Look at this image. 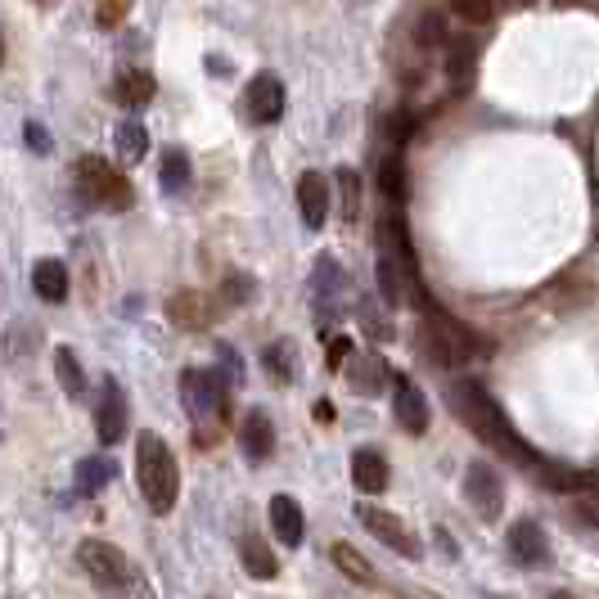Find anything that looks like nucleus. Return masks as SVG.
<instances>
[{
  "instance_id": "nucleus-9",
  "label": "nucleus",
  "mask_w": 599,
  "mask_h": 599,
  "mask_svg": "<svg viewBox=\"0 0 599 599\" xmlns=\"http://www.w3.org/2000/svg\"><path fill=\"white\" fill-rule=\"evenodd\" d=\"M243 105H248V118H253L258 127L280 122V113H284V81L275 73H258L253 81H248V90H243Z\"/></svg>"
},
{
  "instance_id": "nucleus-22",
  "label": "nucleus",
  "mask_w": 599,
  "mask_h": 599,
  "mask_svg": "<svg viewBox=\"0 0 599 599\" xmlns=\"http://www.w3.org/2000/svg\"><path fill=\"white\" fill-rule=\"evenodd\" d=\"M154 77L149 73H122L118 77V86H113V95H118V105H127V109H140V105H149L154 99Z\"/></svg>"
},
{
  "instance_id": "nucleus-18",
  "label": "nucleus",
  "mask_w": 599,
  "mask_h": 599,
  "mask_svg": "<svg viewBox=\"0 0 599 599\" xmlns=\"http://www.w3.org/2000/svg\"><path fill=\"white\" fill-rule=\"evenodd\" d=\"M352 478H357V487L366 495H374V491L388 487V460L374 451V446H361V451L352 456Z\"/></svg>"
},
{
  "instance_id": "nucleus-35",
  "label": "nucleus",
  "mask_w": 599,
  "mask_h": 599,
  "mask_svg": "<svg viewBox=\"0 0 599 599\" xmlns=\"http://www.w3.org/2000/svg\"><path fill=\"white\" fill-rule=\"evenodd\" d=\"M577 519H581L586 527H599V501H581V505H577Z\"/></svg>"
},
{
  "instance_id": "nucleus-30",
  "label": "nucleus",
  "mask_w": 599,
  "mask_h": 599,
  "mask_svg": "<svg viewBox=\"0 0 599 599\" xmlns=\"http://www.w3.org/2000/svg\"><path fill=\"white\" fill-rule=\"evenodd\" d=\"M334 181H338V189H342V217H357V213H361V176H357L352 167H342Z\"/></svg>"
},
{
  "instance_id": "nucleus-2",
  "label": "nucleus",
  "mask_w": 599,
  "mask_h": 599,
  "mask_svg": "<svg viewBox=\"0 0 599 599\" xmlns=\"http://www.w3.org/2000/svg\"><path fill=\"white\" fill-rule=\"evenodd\" d=\"M135 478H140V491L154 514H167L181 495V469L167 451V442L159 433H140L135 442Z\"/></svg>"
},
{
  "instance_id": "nucleus-34",
  "label": "nucleus",
  "mask_w": 599,
  "mask_h": 599,
  "mask_svg": "<svg viewBox=\"0 0 599 599\" xmlns=\"http://www.w3.org/2000/svg\"><path fill=\"white\" fill-rule=\"evenodd\" d=\"M23 135H28V144L36 149V154H50V135H45V127L28 122V127H23Z\"/></svg>"
},
{
  "instance_id": "nucleus-12",
  "label": "nucleus",
  "mask_w": 599,
  "mask_h": 599,
  "mask_svg": "<svg viewBox=\"0 0 599 599\" xmlns=\"http://www.w3.org/2000/svg\"><path fill=\"white\" fill-rule=\"evenodd\" d=\"M239 442L253 465H262L271 451H275V424L266 420V411H248L243 424H239Z\"/></svg>"
},
{
  "instance_id": "nucleus-14",
  "label": "nucleus",
  "mask_w": 599,
  "mask_h": 599,
  "mask_svg": "<svg viewBox=\"0 0 599 599\" xmlns=\"http://www.w3.org/2000/svg\"><path fill=\"white\" fill-rule=\"evenodd\" d=\"M541 473V487L551 491H599V473L595 469H568V465H536Z\"/></svg>"
},
{
  "instance_id": "nucleus-38",
  "label": "nucleus",
  "mask_w": 599,
  "mask_h": 599,
  "mask_svg": "<svg viewBox=\"0 0 599 599\" xmlns=\"http://www.w3.org/2000/svg\"><path fill=\"white\" fill-rule=\"evenodd\" d=\"M555 599H564V595H555Z\"/></svg>"
},
{
  "instance_id": "nucleus-3",
  "label": "nucleus",
  "mask_w": 599,
  "mask_h": 599,
  "mask_svg": "<svg viewBox=\"0 0 599 599\" xmlns=\"http://www.w3.org/2000/svg\"><path fill=\"white\" fill-rule=\"evenodd\" d=\"M77 189H81L86 204H95V208L122 213V208L131 204L127 181H122L105 159H81V163H77Z\"/></svg>"
},
{
  "instance_id": "nucleus-27",
  "label": "nucleus",
  "mask_w": 599,
  "mask_h": 599,
  "mask_svg": "<svg viewBox=\"0 0 599 599\" xmlns=\"http://www.w3.org/2000/svg\"><path fill=\"white\" fill-rule=\"evenodd\" d=\"M55 374H59L68 396H86V374H81V361H77L73 347H59L55 352Z\"/></svg>"
},
{
  "instance_id": "nucleus-32",
  "label": "nucleus",
  "mask_w": 599,
  "mask_h": 599,
  "mask_svg": "<svg viewBox=\"0 0 599 599\" xmlns=\"http://www.w3.org/2000/svg\"><path fill=\"white\" fill-rule=\"evenodd\" d=\"M451 10H456L465 23H487L491 10H495V0H451Z\"/></svg>"
},
{
  "instance_id": "nucleus-21",
  "label": "nucleus",
  "mask_w": 599,
  "mask_h": 599,
  "mask_svg": "<svg viewBox=\"0 0 599 599\" xmlns=\"http://www.w3.org/2000/svg\"><path fill=\"white\" fill-rule=\"evenodd\" d=\"M473 68H478V41H451V55H446V77L451 86H469L473 81Z\"/></svg>"
},
{
  "instance_id": "nucleus-15",
  "label": "nucleus",
  "mask_w": 599,
  "mask_h": 599,
  "mask_svg": "<svg viewBox=\"0 0 599 599\" xmlns=\"http://www.w3.org/2000/svg\"><path fill=\"white\" fill-rule=\"evenodd\" d=\"M32 288H36L41 303H64V297H68V266L59 258L36 262L32 266Z\"/></svg>"
},
{
  "instance_id": "nucleus-29",
  "label": "nucleus",
  "mask_w": 599,
  "mask_h": 599,
  "mask_svg": "<svg viewBox=\"0 0 599 599\" xmlns=\"http://www.w3.org/2000/svg\"><path fill=\"white\" fill-rule=\"evenodd\" d=\"M262 366H266V374H271L275 383H293V347H288V342L266 347V352H262Z\"/></svg>"
},
{
  "instance_id": "nucleus-13",
  "label": "nucleus",
  "mask_w": 599,
  "mask_h": 599,
  "mask_svg": "<svg viewBox=\"0 0 599 599\" xmlns=\"http://www.w3.org/2000/svg\"><path fill=\"white\" fill-rule=\"evenodd\" d=\"M392 406H396V420H402L406 433H424V428H428V402H424V392H420L411 379H396Z\"/></svg>"
},
{
  "instance_id": "nucleus-17",
  "label": "nucleus",
  "mask_w": 599,
  "mask_h": 599,
  "mask_svg": "<svg viewBox=\"0 0 599 599\" xmlns=\"http://www.w3.org/2000/svg\"><path fill=\"white\" fill-rule=\"evenodd\" d=\"M379 189H383V198L388 204H396L402 208L406 204V194H411V176H406V159L396 154H383V163H379Z\"/></svg>"
},
{
  "instance_id": "nucleus-26",
  "label": "nucleus",
  "mask_w": 599,
  "mask_h": 599,
  "mask_svg": "<svg viewBox=\"0 0 599 599\" xmlns=\"http://www.w3.org/2000/svg\"><path fill=\"white\" fill-rule=\"evenodd\" d=\"M347 379H352L357 392H379L383 379H388V366L379 357H352V370H347Z\"/></svg>"
},
{
  "instance_id": "nucleus-16",
  "label": "nucleus",
  "mask_w": 599,
  "mask_h": 599,
  "mask_svg": "<svg viewBox=\"0 0 599 599\" xmlns=\"http://www.w3.org/2000/svg\"><path fill=\"white\" fill-rule=\"evenodd\" d=\"M271 523H275V536L288 545H303V527H307V519H303V505L293 501V495H275L271 501Z\"/></svg>"
},
{
  "instance_id": "nucleus-10",
  "label": "nucleus",
  "mask_w": 599,
  "mask_h": 599,
  "mask_svg": "<svg viewBox=\"0 0 599 599\" xmlns=\"http://www.w3.org/2000/svg\"><path fill=\"white\" fill-rule=\"evenodd\" d=\"M510 555H514V564H523V568L551 564V541H545L541 523H532V519L514 523V532H510Z\"/></svg>"
},
{
  "instance_id": "nucleus-5",
  "label": "nucleus",
  "mask_w": 599,
  "mask_h": 599,
  "mask_svg": "<svg viewBox=\"0 0 599 599\" xmlns=\"http://www.w3.org/2000/svg\"><path fill=\"white\" fill-rule=\"evenodd\" d=\"M226 374L221 370H185L181 379V396H185V411L189 420H208L217 411H226Z\"/></svg>"
},
{
  "instance_id": "nucleus-24",
  "label": "nucleus",
  "mask_w": 599,
  "mask_h": 599,
  "mask_svg": "<svg viewBox=\"0 0 599 599\" xmlns=\"http://www.w3.org/2000/svg\"><path fill=\"white\" fill-rule=\"evenodd\" d=\"M189 176H194L189 154H185V149H167V154H163V167H159L163 189H167V194H181V189H189Z\"/></svg>"
},
{
  "instance_id": "nucleus-28",
  "label": "nucleus",
  "mask_w": 599,
  "mask_h": 599,
  "mask_svg": "<svg viewBox=\"0 0 599 599\" xmlns=\"http://www.w3.org/2000/svg\"><path fill=\"white\" fill-rule=\"evenodd\" d=\"M334 564H338V573H347V577H357V581H374V568L361 559V551H352V545H347V541H338L334 545Z\"/></svg>"
},
{
  "instance_id": "nucleus-37",
  "label": "nucleus",
  "mask_w": 599,
  "mask_h": 599,
  "mask_svg": "<svg viewBox=\"0 0 599 599\" xmlns=\"http://www.w3.org/2000/svg\"><path fill=\"white\" fill-rule=\"evenodd\" d=\"M0 59H6V41H0Z\"/></svg>"
},
{
  "instance_id": "nucleus-25",
  "label": "nucleus",
  "mask_w": 599,
  "mask_h": 599,
  "mask_svg": "<svg viewBox=\"0 0 599 599\" xmlns=\"http://www.w3.org/2000/svg\"><path fill=\"white\" fill-rule=\"evenodd\" d=\"M338 293H342V275H338V262H334V258H320V262H316V297H320V312H325V316L334 312Z\"/></svg>"
},
{
  "instance_id": "nucleus-1",
  "label": "nucleus",
  "mask_w": 599,
  "mask_h": 599,
  "mask_svg": "<svg viewBox=\"0 0 599 599\" xmlns=\"http://www.w3.org/2000/svg\"><path fill=\"white\" fill-rule=\"evenodd\" d=\"M451 402H456V411L465 415V424L482 437V442H491L495 451H505L510 460H519V465H541V456L532 451V446L514 433V424L505 420V411L495 406V396L478 383V379H456V388H451Z\"/></svg>"
},
{
  "instance_id": "nucleus-8",
  "label": "nucleus",
  "mask_w": 599,
  "mask_h": 599,
  "mask_svg": "<svg viewBox=\"0 0 599 599\" xmlns=\"http://www.w3.org/2000/svg\"><path fill=\"white\" fill-rule=\"evenodd\" d=\"M95 433L105 446H118L127 437V396H122V383L118 379H105L99 388V406H95Z\"/></svg>"
},
{
  "instance_id": "nucleus-20",
  "label": "nucleus",
  "mask_w": 599,
  "mask_h": 599,
  "mask_svg": "<svg viewBox=\"0 0 599 599\" xmlns=\"http://www.w3.org/2000/svg\"><path fill=\"white\" fill-rule=\"evenodd\" d=\"M239 555H243V568L253 573L258 581H271V577L280 573V559L271 555V545H266L262 536H243V541H239Z\"/></svg>"
},
{
  "instance_id": "nucleus-4",
  "label": "nucleus",
  "mask_w": 599,
  "mask_h": 599,
  "mask_svg": "<svg viewBox=\"0 0 599 599\" xmlns=\"http://www.w3.org/2000/svg\"><path fill=\"white\" fill-rule=\"evenodd\" d=\"M77 559H81V568H86V577L95 581V586H109V590H122V586H131V564H127V555L118 551V545H109V541H81L77 545Z\"/></svg>"
},
{
  "instance_id": "nucleus-7",
  "label": "nucleus",
  "mask_w": 599,
  "mask_h": 599,
  "mask_svg": "<svg viewBox=\"0 0 599 599\" xmlns=\"http://www.w3.org/2000/svg\"><path fill=\"white\" fill-rule=\"evenodd\" d=\"M357 519L366 523V532L374 536V541H383V545H392L396 555H406V559H420V541L406 532V523L396 519V514H388V510H379V505H361L357 510Z\"/></svg>"
},
{
  "instance_id": "nucleus-31",
  "label": "nucleus",
  "mask_w": 599,
  "mask_h": 599,
  "mask_svg": "<svg viewBox=\"0 0 599 599\" xmlns=\"http://www.w3.org/2000/svg\"><path fill=\"white\" fill-rule=\"evenodd\" d=\"M415 45H420V50H442V45H451V41H446V23H442L437 14H428V19L415 28Z\"/></svg>"
},
{
  "instance_id": "nucleus-19",
  "label": "nucleus",
  "mask_w": 599,
  "mask_h": 599,
  "mask_svg": "<svg viewBox=\"0 0 599 599\" xmlns=\"http://www.w3.org/2000/svg\"><path fill=\"white\" fill-rule=\"evenodd\" d=\"M113 149H118V159L122 163H140L149 154V131L140 118H122L118 131H113Z\"/></svg>"
},
{
  "instance_id": "nucleus-36",
  "label": "nucleus",
  "mask_w": 599,
  "mask_h": 599,
  "mask_svg": "<svg viewBox=\"0 0 599 599\" xmlns=\"http://www.w3.org/2000/svg\"><path fill=\"white\" fill-rule=\"evenodd\" d=\"M342 357H352V347H347V342H342V338H338V342H334V347H329V361H334V366H338V361H342Z\"/></svg>"
},
{
  "instance_id": "nucleus-23",
  "label": "nucleus",
  "mask_w": 599,
  "mask_h": 599,
  "mask_svg": "<svg viewBox=\"0 0 599 599\" xmlns=\"http://www.w3.org/2000/svg\"><path fill=\"white\" fill-rule=\"evenodd\" d=\"M113 460L109 456H90V460H81L77 465V491L81 495H95V491H105L109 482H113Z\"/></svg>"
},
{
  "instance_id": "nucleus-6",
  "label": "nucleus",
  "mask_w": 599,
  "mask_h": 599,
  "mask_svg": "<svg viewBox=\"0 0 599 599\" xmlns=\"http://www.w3.org/2000/svg\"><path fill=\"white\" fill-rule=\"evenodd\" d=\"M465 495H469V505L478 519H495L505 510V487L501 478H495V469L487 460H473L469 473H465Z\"/></svg>"
},
{
  "instance_id": "nucleus-11",
  "label": "nucleus",
  "mask_w": 599,
  "mask_h": 599,
  "mask_svg": "<svg viewBox=\"0 0 599 599\" xmlns=\"http://www.w3.org/2000/svg\"><path fill=\"white\" fill-rule=\"evenodd\" d=\"M297 213H303V221L312 230L325 226V217H329V176L303 172V181H297Z\"/></svg>"
},
{
  "instance_id": "nucleus-33",
  "label": "nucleus",
  "mask_w": 599,
  "mask_h": 599,
  "mask_svg": "<svg viewBox=\"0 0 599 599\" xmlns=\"http://www.w3.org/2000/svg\"><path fill=\"white\" fill-rule=\"evenodd\" d=\"M253 275H230L226 280V303H248V297H253Z\"/></svg>"
}]
</instances>
